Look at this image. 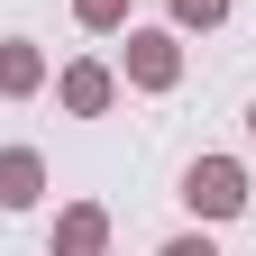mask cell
Segmentation results:
<instances>
[{
  "instance_id": "9c48e42d",
  "label": "cell",
  "mask_w": 256,
  "mask_h": 256,
  "mask_svg": "<svg viewBox=\"0 0 256 256\" xmlns=\"http://www.w3.org/2000/svg\"><path fill=\"white\" fill-rule=\"evenodd\" d=\"M165 256H220V247H210V238H174Z\"/></svg>"
},
{
  "instance_id": "8992f818",
  "label": "cell",
  "mask_w": 256,
  "mask_h": 256,
  "mask_svg": "<svg viewBox=\"0 0 256 256\" xmlns=\"http://www.w3.org/2000/svg\"><path fill=\"white\" fill-rule=\"evenodd\" d=\"M37 82H46V55L28 46V37H10V46H0V92H10V101H28Z\"/></svg>"
},
{
  "instance_id": "52a82bcc",
  "label": "cell",
  "mask_w": 256,
  "mask_h": 256,
  "mask_svg": "<svg viewBox=\"0 0 256 256\" xmlns=\"http://www.w3.org/2000/svg\"><path fill=\"white\" fill-rule=\"evenodd\" d=\"M174 18H183V28H220V18H229V0H174Z\"/></svg>"
},
{
  "instance_id": "6da1fadb",
  "label": "cell",
  "mask_w": 256,
  "mask_h": 256,
  "mask_svg": "<svg viewBox=\"0 0 256 256\" xmlns=\"http://www.w3.org/2000/svg\"><path fill=\"white\" fill-rule=\"evenodd\" d=\"M183 202L202 220H238L247 210V165H238V156H202V165L183 174Z\"/></svg>"
},
{
  "instance_id": "3957f363",
  "label": "cell",
  "mask_w": 256,
  "mask_h": 256,
  "mask_svg": "<svg viewBox=\"0 0 256 256\" xmlns=\"http://www.w3.org/2000/svg\"><path fill=\"white\" fill-rule=\"evenodd\" d=\"M46 202V156L37 146H10L0 156V210H37Z\"/></svg>"
},
{
  "instance_id": "277c9868",
  "label": "cell",
  "mask_w": 256,
  "mask_h": 256,
  "mask_svg": "<svg viewBox=\"0 0 256 256\" xmlns=\"http://www.w3.org/2000/svg\"><path fill=\"white\" fill-rule=\"evenodd\" d=\"M101 247H110V210L101 202H74L55 220V256H101Z\"/></svg>"
},
{
  "instance_id": "5b68a950",
  "label": "cell",
  "mask_w": 256,
  "mask_h": 256,
  "mask_svg": "<svg viewBox=\"0 0 256 256\" xmlns=\"http://www.w3.org/2000/svg\"><path fill=\"white\" fill-rule=\"evenodd\" d=\"M55 92H64V110H74V119H101L119 82H110V64H64V82H55Z\"/></svg>"
},
{
  "instance_id": "30bf717a",
  "label": "cell",
  "mask_w": 256,
  "mask_h": 256,
  "mask_svg": "<svg viewBox=\"0 0 256 256\" xmlns=\"http://www.w3.org/2000/svg\"><path fill=\"white\" fill-rule=\"evenodd\" d=\"M247 128H256V110H247Z\"/></svg>"
},
{
  "instance_id": "ba28073f",
  "label": "cell",
  "mask_w": 256,
  "mask_h": 256,
  "mask_svg": "<svg viewBox=\"0 0 256 256\" xmlns=\"http://www.w3.org/2000/svg\"><path fill=\"white\" fill-rule=\"evenodd\" d=\"M74 18H82V28H119V18H128V0H74Z\"/></svg>"
},
{
  "instance_id": "7a4b0ae2",
  "label": "cell",
  "mask_w": 256,
  "mask_h": 256,
  "mask_svg": "<svg viewBox=\"0 0 256 256\" xmlns=\"http://www.w3.org/2000/svg\"><path fill=\"white\" fill-rule=\"evenodd\" d=\"M128 82L138 92H174L183 82V46L165 37V28H128Z\"/></svg>"
}]
</instances>
